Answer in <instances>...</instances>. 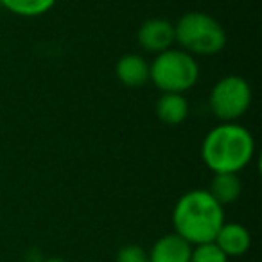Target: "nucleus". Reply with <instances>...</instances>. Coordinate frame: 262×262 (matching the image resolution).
I'll return each mask as SVG.
<instances>
[{"label": "nucleus", "instance_id": "obj_1", "mask_svg": "<svg viewBox=\"0 0 262 262\" xmlns=\"http://www.w3.org/2000/svg\"><path fill=\"white\" fill-rule=\"evenodd\" d=\"M223 223V205H219L208 190L198 189L183 194L172 212L176 233L192 246L214 243Z\"/></svg>", "mask_w": 262, "mask_h": 262}, {"label": "nucleus", "instance_id": "obj_2", "mask_svg": "<svg viewBox=\"0 0 262 262\" xmlns=\"http://www.w3.org/2000/svg\"><path fill=\"white\" fill-rule=\"evenodd\" d=\"M255 153V140L246 127L235 122H225L205 137L201 157L207 167L219 172H237L251 162Z\"/></svg>", "mask_w": 262, "mask_h": 262}, {"label": "nucleus", "instance_id": "obj_3", "mask_svg": "<svg viewBox=\"0 0 262 262\" xmlns=\"http://www.w3.org/2000/svg\"><path fill=\"white\" fill-rule=\"evenodd\" d=\"M174 41H178L189 54L212 56L226 45L223 26L207 13H185L174 26Z\"/></svg>", "mask_w": 262, "mask_h": 262}, {"label": "nucleus", "instance_id": "obj_4", "mask_svg": "<svg viewBox=\"0 0 262 262\" xmlns=\"http://www.w3.org/2000/svg\"><path fill=\"white\" fill-rule=\"evenodd\" d=\"M200 67L185 51L167 49L149 65V79L164 94H183L196 84Z\"/></svg>", "mask_w": 262, "mask_h": 262}, {"label": "nucleus", "instance_id": "obj_5", "mask_svg": "<svg viewBox=\"0 0 262 262\" xmlns=\"http://www.w3.org/2000/svg\"><path fill=\"white\" fill-rule=\"evenodd\" d=\"M251 102V88L241 76H226L214 84L210 92V110L225 122L243 117Z\"/></svg>", "mask_w": 262, "mask_h": 262}, {"label": "nucleus", "instance_id": "obj_6", "mask_svg": "<svg viewBox=\"0 0 262 262\" xmlns=\"http://www.w3.org/2000/svg\"><path fill=\"white\" fill-rule=\"evenodd\" d=\"M139 43L146 51L160 54L174 43V26L165 18L147 20L139 29Z\"/></svg>", "mask_w": 262, "mask_h": 262}, {"label": "nucleus", "instance_id": "obj_7", "mask_svg": "<svg viewBox=\"0 0 262 262\" xmlns=\"http://www.w3.org/2000/svg\"><path fill=\"white\" fill-rule=\"evenodd\" d=\"M214 243L226 257H241L250 250L251 235L241 223H223Z\"/></svg>", "mask_w": 262, "mask_h": 262}, {"label": "nucleus", "instance_id": "obj_8", "mask_svg": "<svg viewBox=\"0 0 262 262\" xmlns=\"http://www.w3.org/2000/svg\"><path fill=\"white\" fill-rule=\"evenodd\" d=\"M192 244H189L178 233L164 235L153 244L149 255V262H190Z\"/></svg>", "mask_w": 262, "mask_h": 262}, {"label": "nucleus", "instance_id": "obj_9", "mask_svg": "<svg viewBox=\"0 0 262 262\" xmlns=\"http://www.w3.org/2000/svg\"><path fill=\"white\" fill-rule=\"evenodd\" d=\"M120 83L129 88H140L149 81V63L139 54H126L115 67Z\"/></svg>", "mask_w": 262, "mask_h": 262}, {"label": "nucleus", "instance_id": "obj_10", "mask_svg": "<svg viewBox=\"0 0 262 262\" xmlns=\"http://www.w3.org/2000/svg\"><path fill=\"white\" fill-rule=\"evenodd\" d=\"M157 115L162 122L182 124L189 115V102L183 97V94H164L157 101Z\"/></svg>", "mask_w": 262, "mask_h": 262}, {"label": "nucleus", "instance_id": "obj_11", "mask_svg": "<svg viewBox=\"0 0 262 262\" xmlns=\"http://www.w3.org/2000/svg\"><path fill=\"white\" fill-rule=\"evenodd\" d=\"M241 190H243V185H241L239 176L233 172H219V174H214L208 192L219 205H228L239 200Z\"/></svg>", "mask_w": 262, "mask_h": 262}, {"label": "nucleus", "instance_id": "obj_12", "mask_svg": "<svg viewBox=\"0 0 262 262\" xmlns=\"http://www.w3.org/2000/svg\"><path fill=\"white\" fill-rule=\"evenodd\" d=\"M58 0H0L6 9L18 16H41L54 8Z\"/></svg>", "mask_w": 262, "mask_h": 262}, {"label": "nucleus", "instance_id": "obj_13", "mask_svg": "<svg viewBox=\"0 0 262 262\" xmlns=\"http://www.w3.org/2000/svg\"><path fill=\"white\" fill-rule=\"evenodd\" d=\"M190 262H228V257L215 246V243H205L192 248Z\"/></svg>", "mask_w": 262, "mask_h": 262}, {"label": "nucleus", "instance_id": "obj_14", "mask_svg": "<svg viewBox=\"0 0 262 262\" xmlns=\"http://www.w3.org/2000/svg\"><path fill=\"white\" fill-rule=\"evenodd\" d=\"M117 262H149V255L139 244H126L117 253Z\"/></svg>", "mask_w": 262, "mask_h": 262}, {"label": "nucleus", "instance_id": "obj_15", "mask_svg": "<svg viewBox=\"0 0 262 262\" xmlns=\"http://www.w3.org/2000/svg\"><path fill=\"white\" fill-rule=\"evenodd\" d=\"M43 262H65L63 258H58V257H52V258H47V260H43Z\"/></svg>", "mask_w": 262, "mask_h": 262}]
</instances>
